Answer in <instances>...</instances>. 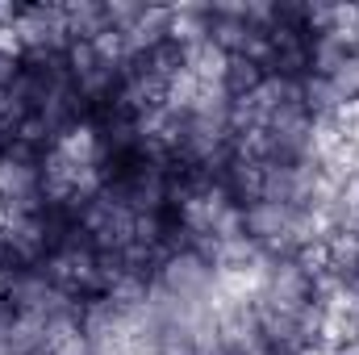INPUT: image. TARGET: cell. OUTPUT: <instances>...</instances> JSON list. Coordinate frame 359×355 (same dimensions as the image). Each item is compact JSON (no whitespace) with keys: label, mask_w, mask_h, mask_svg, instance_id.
Wrapping results in <instances>:
<instances>
[{"label":"cell","mask_w":359,"mask_h":355,"mask_svg":"<svg viewBox=\"0 0 359 355\" xmlns=\"http://www.w3.org/2000/svg\"><path fill=\"white\" fill-rule=\"evenodd\" d=\"M213 272L217 267L209 260H201L196 251H176V255H163L155 280L176 297H209L213 293Z\"/></svg>","instance_id":"cell-1"},{"label":"cell","mask_w":359,"mask_h":355,"mask_svg":"<svg viewBox=\"0 0 359 355\" xmlns=\"http://www.w3.org/2000/svg\"><path fill=\"white\" fill-rule=\"evenodd\" d=\"M309 297H313V280L301 272V264L297 260H276L268 284H264V293L255 301H268L284 314H301L309 305Z\"/></svg>","instance_id":"cell-2"},{"label":"cell","mask_w":359,"mask_h":355,"mask_svg":"<svg viewBox=\"0 0 359 355\" xmlns=\"http://www.w3.org/2000/svg\"><path fill=\"white\" fill-rule=\"evenodd\" d=\"M0 243L8 247L13 264H21V267H38L46 255H50V239H46L42 217H21V213H8V226L0 230Z\"/></svg>","instance_id":"cell-3"},{"label":"cell","mask_w":359,"mask_h":355,"mask_svg":"<svg viewBox=\"0 0 359 355\" xmlns=\"http://www.w3.org/2000/svg\"><path fill=\"white\" fill-rule=\"evenodd\" d=\"M76 168H104L109 163V151H104V138H100V126H96V117H84V121H76L59 142H55Z\"/></svg>","instance_id":"cell-4"},{"label":"cell","mask_w":359,"mask_h":355,"mask_svg":"<svg viewBox=\"0 0 359 355\" xmlns=\"http://www.w3.org/2000/svg\"><path fill=\"white\" fill-rule=\"evenodd\" d=\"M38 172H42V196H46V205H50V209H59V205H67V201H72L80 168H76L59 147H50V151L42 155Z\"/></svg>","instance_id":"cell-5"},{"label":"cell","mask_w":359,"mask_h":355,"mask_svg":"<svg viewBox=\"0 0 359 355\" xmlns=\"http://www.w3.org/2000/svg\"><path fill=\"white\" fill-rule=\"evenodd\" d=\"M213 29V4H172V25H168V42L184 46H196L205 42Z\"/></svg>","instance_id":"cell-6"},{"label":"cell","mask_w":359,"mask_h":355,"mask_svg":"<svg viewBox=\"0 0 359 355\" xmlns=\"http://www.w3.org/2000/svg\"><path fill=\"white\" fill-rule=\"evenodd\" d=\"M288 222H292V209L288 205H276V201H251V205H243V230L255 243L280 239L288 230Z\"/></svg>","instance_id":"cell-7"},{"label":"cell","mask_w":359,"mask_h":355,"mask_svg":"<svg viewBox=\"0 0 359 355\" xmlns=\"http://www.w3.org/2000/svg\"><path fill=\"white\" fill-rule=\"evenodd\" d=\"M222 188L234 205H251V201H264V163H251V159H230L226 172H222Z\"/></svg>","instance_id":"cell-8"},{"label":"cell","mask_w":359,"mask_h":355,"mask_svg":"<svg viewBox=\"0 0 359 355\" xmlns=\"http://www.w3.org/2000/svg\"><path fill=\"white\" fill-rule=\"evenodd\" d=\"M63 21H67L72 42H96L104 29H113L100 0H72V4H63Z\"/></svg>","instance_id":"cell-9"},{"label":"cell","mask_w":359,"mask_h":355,"mask_svg":"<svg viewBox=\"0 0 359 355\" xmlns=\"http://www.w3.org/2000/svg\"><path fill=\"white\" fill-rule=\"evenodd\" d=\"M38 192H42V172H38L34 163H17V159L0 155V196H4L8 205L29 201V196H38Z\"/></svg>","instance_id":"cell-10"},{"label":"cell","mask_w":359,"mask_h":355,"mask_svg":"<svg viewBox=\"0 0 359 355\" xmlns=\"http://www.w3.org/2000/svg\"><path fill=\"white\" fill-rule=\"evenodd\" d=\"M226 67H230V55L222 46H213V38H205L196 46H184V72H192L201 84H222Z\"/></svg>","instance_id":"cell-11"},{"label":"cell","mask_w":359,"mask_h":355,"mask_svg":"<svg viewBox=\"0 0 359 355\" xmlns=\"http://www.w3.org/2000/svg\"><path fill=\"white\" fill-rule=\"evenodd\" d=\"M347 59H351V51H347V42H343L339 34H318V38H309V72H313V76H334Z\"/></svg>","instance_id":"cell-12"},{"label":"cell","mask_w":359,"mask_h":355,"mask_svg":"<svg viewBox=\"0 0 359 355\" xmlns=\"http://www.w3.org/2000/svg\"><path fill=\"white\" fill-rule=\"evenodd\" d=\"M301 96H305V113L309 117H334V109L343 105V96L334 88L330 76H301Z\"/></svg>","instance_id":"cell-13"},{"label":"cell","mask_w":359,"mask_h":355,"mask_svg":"<svg viewBox=\"0 0 359 355\" xmlns=\"http://www.w3.org/2000/svg\"><path fill=\"white\" fill-rule=\"evenodd\" d=\"M259 255H264V243H255V239L238 234V239H226V243H217L213 267H230V272H243V267L255 264Z\"/></svg>","instance_id":"cell-14"},{"label":"cell","mask_w":359,"mask_h":355,"mask_svg":"<svg viewBox=\"0 0 359 355\" xmlns=\"http://www.w3.org/2000/svg\"><path fill=\"white\" fill-rule=\"evenodd\" d=\"M264 80H268V72H264V67H255L251 59L234 55V59H230V67H226V80H222V84H226V92L238 100V96H251Z\"/></svg>","instance_id":"cell-15"},{"label":"cell","mask_w":359,"mask_h":355,"mask_svg":"<svg viewBox=\"0 0 359 355\" xmlns=\"http://www.w3.org/2000/svg\"><path fill=\"white\" fill-rule=\"evenodd\" d=\"M251 25L247 21H234V17H213V29H209V38H213V46H222L230 59L234 55H243L247 51V42H251Z\"/></svg>","instance_id":"cell-16"},{"label":"cell","mask_w":359,"mask_h":355,"mask_svg":"<svg viewBox=\"0 0 359 355\" xmlns=\"http://www.w3.org/2000/svg\"><path fill=\"white\" fill-rule=\"evenodd\" d=\"M147 293H151V280H142V276H121L104 297H109L121 314H138V309H147Z\"/></svg>","instance_id":"cell-17"},{"label":"cell","mask_w":359,"mask_h":355,"mask_svg":"<svg viewBox=\"0 0 359 355\" xmlns=\"http://www.w3.org/2000/svg\"><path fill=\"white\" fill-rule=\"evenodd\" d=\"M147 72H155L163 84H172V76H180V72H184V51H180L176 42L155 46V51L147 55Z\"/></svg>","instance_id":"cell-18"},{"label":"cell","mask_w":359,"mask_h":355,"mask_svg":"<svg viewBox=\"0 0 359 355\" xmlns=\"http://www.w3.org/2000/svg\"><path fill=\"white\" fill-rule=\"evenodd\" d=\"M330 25H334V4H326V0H305V21H301L305 38L330 34Z\"/></svg>","instance_id":"cell-19"},{"label":"cell","mask_w":359,"mask_h":355,"mask_svg":"<svg viewBox=\"0 0 359 355\" xmlns=\"http://www.w3.org/2000/svg\"><path fill=\"white\" fill-rule=\"evenodd\" d=\"M163 230H168V213H134V243L159 247Z\"/></svg>","instance_id":"cell-20"},{"label":"cell","mask_w":359,"mask_h":355,"mask_svg":"<svg viewBox=\"0 0 359 355\" xmlns=\"http://www.w3.org/2000/svg\"><path fill=\"white\" fill-rule=\"evenodd\" d=\"M196 88H201V80H196L192 72H180V76H172V84H168V109L188 113V105H192Z\"/></svg>","instance_id":"cell-21"},{"label":"cell","mask_w":359,"mask_h":355,"mask_svg":"<svg viewBox=\"0 0 359 355\" xmlns=\"http://www.w3.org/2000/svg\"><path fill=\"white\" fill-rule=\"evenodd\" d=\"M142 8L147 4H134V0H104V17H109L113 29H130L142 17Z\"/></svg>","instance_id":"cell-22"},{"label":"cell","mask_w":359,"mask_h":355,"mask_svg":"<svg viewBox=\"0 0 359 355\" xmlns=\"http://www.w3.org/2000/svg\"><path fill=\"white\" fill-rule=\"evenodd\" d=\"M238 234H247V230H243V205L230 201V205L217 213V222H213V239L226 243V239H238Z\"/></svg>","instance_id":"cell-23"},{"label":"cell","mask_w":359,"mask_h":355,"mask_svg":"<svg viewBox=\"0 0 359 355\" xmlns=\"http://www.w3.org/2000/svg\"><path fill=\"white\" fill-rule=\"evenodd\" d=\"M96 63H100V59H96L92 42H72V46H67V67H72V80L88 76V72L96 67Z\"/></svg>","instance_id":"cell-24"},{"label":"cell","mask_w":359,"mask_h":355,"mask_svg":"<svg viewBox=\"0 0 359 355\" xmlns=\"http://www.w3.org/2000/svg\"><path fill=\"white\" fill-rule=\"evenodd\" d=\"M330 80H334V88H339L343 100H355V96H359V55H351V59H347Z\"/></svg>","instance_id":"cell-25"},{"label":"cell","mask_w":359,"mask_h":355,"mask_svg":"<svg viewBox=\"0 0 359 355\" xmlns=\"http://www.w3.org/2000/svg\"><path fill=\"white\" fill-rule=\"evenodd\" d=\"M46 355H92V343L84 339V335H80V330H76L72 339H63L59 347H50Z\"/></svg>","instance_id":"cell-26"},{"label":"cell","mask_w":359,"mask_h":355,"mask_svg":"<svg viewBox=\"0 0 359 355\" xmlns=\"http://www.w3.org/2000/svg\"><path fill=\"white\" fill-rule=\"evenodd\" d=\"M21 8H25V4H17V0H0V29H8V25H17V17H21Z\"/></svg>","instance_id":"cell-27"},{"label":"cell","mask_w":359,"mask_h":355,"mask_svg":"<svg viewBox=\"0 0 359 355\" xmlns=\"http://www.w3.org/2000/svg\"><path fill=\"white\" fill-rule=\"evenodd\" d=\"M330 355H359V339H351V343H343V347H334Z\"/></svg>","instance_id":"cell-28"},{"label":"cell","mask_w":359,"mask_h":355,"mask_svg":"<svg viewBox=\"0 0 359 355\" xmlns=\"http://www.w3.org/2000/svg\"><path fill=\"white\" fill-rule=\"evenodd\" d=\"M297 355H330V351H326V347H318V343H309V347H301Z\"/></svg>","instance_id":"cell-29"},{"label":"cell","mask_w":359,"mask_h":355,"mask_svg":"<svg viewBox=\"0 0 359 355\" xmlns=\"http://www.w3.org/2000/svg\"><path fill=\"white\" fill-rule=\"evenodd\" d=\"M4 267H13V255H8V247L0 243V272H4Z\"/></svg>","instance_id":"cell-30"},{"label":"cell","mask_w":359,"mask_h":355,"mask_svg":"<svg viewBox=\"0 0 359 355\" xmlns=\"http://www.w3.org/2000/svg\"><path fill=\"white\" fill-rule=\"evenodd\" d=\"M4 226H8V201L0 196V230H4Z\"/></svg>","instance_id":"cell-31"},{"label":"cell","mask_w":359,"mask_h":355,"mask_svg":"<svg viewBox=\"0 0 359 355\" xmlns=\"http://www.w3.org/2000/svg\"><path fill=\"white\" fill-rule=\"evenodd\" d=\"M4 109H8V96H4V88H0V113H4Z\"/></svg>","instance_id":"cell-32"}]
</instances>
